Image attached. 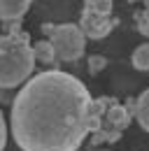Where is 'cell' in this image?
I'll return each instance as SVG.
<instances>
[{"label": "cell", "instance_id": "cell-9", "mask_svg": "<svg viewBox=\"0 0 149 151\" xmlns=\"http://www.w3.org/2000/svg\"><path fill=\"white\" fill-rule=\"evenodd\" d=\"M130 63H133L135 70L149 72V42H142L140 47H135V51L130 56Z\"/></svg>", "mask_w": 149, "mask_h": 151}, {"label": "cell", "instance_id": "cell-2", "mask_svg": "<svg viewBox=\"0 0 149 151\" xmlns=\"http://www.w3.org/2000/svg\"><path fill=\"white\" fill-rule=\"evenodd\" d=\"M35 70L33 44L26 33L0 35V88H17L26 84Z\"/></svg>", "mask_w": 149, "mask_h": 151}, {"label": "cell", "instance_id": "cell-4", "mask_svg": "<svg viewBox=\"0 0 149 151\" xmlns=\"http://www.w3.org/2000/svg\"><path fill=\"white\" fill-rule=\"evenodd\" d=\"M49 42L56 51V60H63V63H74L84 56V49H86V37L82 33V28L77 23H47L42 28Z\"/></svg>", "mask_w": 149, "mask_h": 151}, {"label": "cell", "instance_id": "cell-7", "mask_svg": "<svg viewBox=\"0 0 149 151\" xmlns=\"http://www.w3.org/2000/svg\"><path fill=\"white\" fill-rule=\"evenodd\" d=\"M133 116L137 119L140 128L149 132V88L135 98V105H133Z\"/></svg>", "mask_w": 149, "mask_h": 151}, {"label": "cell", "instance_id": "cell-10", "mask_svg": "<svg viewBox=\"0 0 149 151\" xmlns=\"http://www.w3.org/2000/svg\"><path fill=\"white\" fill-rule=\"evenodd\" d=\"M114 2L112 0H84V12H91L98 17H112Z\"/></svg>", "mask_w": 149, "mask_h": 151}, {"label": "cell", "instance_id": "cell-3", "mask_svg": "<svg viewBox=\"0 0 149 151\" xmlns=\"http://www.w3.org/2000/svg\"><path fill=\"white\" fill-rule=\"evenodd\" d=\"M91 114L98 121V128L93 132V144L98 142H116L121 137V132L128 128L133 109L126 105L116 102L114 98H98L91 100Z\"/></svg>", "mask_w": 149, "mask_h": 151}, {"label": "cell", "instance_id": "cell-12", "mask_svg": "<svg viewBox=\"0 0 149 151\" xmlns=\"http://www.w3.org/2000/svg\"><path fill=\"white\" fill-rule=\"evenodd\" d=\"M7 123H5V116L0 112V151H5V144H7Z\"/></svg>", "mask_w": 149, "mask_h": 151}, {"label": "cell", "instance_id": "cell-5", "mask_svg": "<svg viewBox=\"0 0 149 151\" xmlns=\"http://www.w3.org/2000/svg\"><path fill=\"white\" fill-rule=\"evenodd\" d=\"M116 21L112 17H98V14H91V12H82V19H79V28L84 33V37L89 40H103L107 37L112 30H114Z\"/></svg>", "mask_w": 149, "mask_h": 151}, {"label": "cell", "instance_id": "cell-8", "mask_svg": "<svg viewBox=\"0 0 149 151\" xmlns=\"http://www.w3.org/2000/svg\"><path fill=\"white\" fill-rule=\"evenodd\" d=\"M33 56H35V60H40L42 65L56 63V51H54V47H51L49 40H40V42L33 44Z\"/></svg>", "mask_w": 149, "mask_h": 151}, {"label": "cell", "instance_id": "cell-11", "mask_svg": "<svg viewBox=\"0 0 149 151\" xmlns=\"http://www.w3.org/2000/svg\"><path fill=\"white\" fill-rule=\"evenodd\" d=\"M105 65H107L105 56H98V54H95V56H89V72H93V75H95V72H100Z\"/></svg>", "mask_w": 149, "mask_h": 151}, {"label": "cell", "instance_id": "cell-1", "mask_svg": "<svg viewBox=\"0 0 149 151\" xmlns=\"http://www.w3.org/2000/svg\"><path fill=\"white\" fill-rule=\"evenodd\" d=\"M89 88L63 70L30 77L12 102L9 132L21 151H77L98 121Z\"/></svg>", "mask_w": 149, "mask_h": 151}, {"label": "cell", "instance_id": "cell-6", "mask_svg": "<svg viewBox=\"0 0 149 151\" xmlns=\"http://www.w3.org/2000/svg\"><path fill=\"white\" fill-rule=\"evenodd\" d=\"M33 0H0V21H17L21 19Z\"/></svg>", "mask_w": 149, "mask_h": 151}]
</instances>
